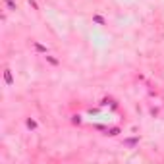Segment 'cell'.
<instances>
[{
    "mask_svg": "<svg viewBox=\"0 0 164 164\" xmlns=\"http://www.w3.org/2000/svg\"><path fill=\"white\" fill-rule=\"evenodd\" d=\"M108 135H118V129H116V128H112V129L108 131Z\"/></svg>",
    "mask_w": 164,
    "mask_h": 164,
    "instance_id": "ba28073f",
    "label": "cell"
},
{
    "mask_svg": "<svg viewBox=\"0 0 164 164\" xmlns=\"http://www.w3.org/2000/svg\"><path fill=\"white\" fill-rule=\"evenodd\" d=\"M25 124H27V128H29V129H35V128H37V122H35V120H31V118L25 122Z\"/></svg>",
    "mask_w": 164,
    "mask_h": 164,
    "instance_id": "277c9868",
    "label": "cell"
},
{
    "mask_svg": "<svg viewBox=\"0 0 164 164\" xmlns=\"http://www.w3.org/2000/svg\"><path fill=\"white\" fill-rule=\"evenodd\" d=\"M4 81H6V85H12V83H14V77H12V72H10V70L4 72Z\"/></svg>",
    "mask_w": 164,
    "mask_h": 164,
    "instance_id": "7a4b0ae2",
    "label": "cell"
},
{
    "mask_svg": "<svg viewBox=\"0 0 164 164\" xmlns=\"http://www.w3.org/2000/svg\"><path fill=\"white\" fill-rule=\"evenodd\" d=\"M6 6H8V10L15 12V2H14V0H6Z\"/></svg>",
    "mask_w": 164,
    "mask_h": 164,
    "instance_id": "5b68a950",
    "label": "cell"
},
{
    "mask_svg": "<svg viewBox=\"0 0 164 164\" xmlns=\"http://www.w3.org/2000/svg\"><path fill=\"white\" fill-rule=\"evenodd\" d=\"M93 19H95V22H97V23L104 25V18H102V15H93Z\"/></svg>",
    "mask_w": 164,
    "mask_h": 164,
    "instance_id": "8992f818",
    "label": "cell"
},
{
    "mask_svg": "<svg viewBox=\"0 0 164 164\" xmlns=\"http://www.w3.org/2000/svg\"><path fill=\"white\" fill-rule=\"evenodd\" d=\"M124 145L128 149H133V147L139 145V137H128V139H124Z\"/></svg>",
    "mask_w": 164,
    "mask_h": 164,
    "instance_id": "6da1fadb",
    "label": "cell"
},
{
    "mask_svg": "<svg viewBox=\"0 0 164 164\" xmlns=\"http://www.w3.org/2000/svg\"><path fill=\"white\" fill-rule=\"evenodd\" d=\"M33 49H35L37 52H43V54H46V46H43L41 43H37V41L33 43Z\"/></svg>",
    "mask_w": 164,
    "mask_h": 164,
    "instance_id": "3957f363",
    "label": "cell"
},
{
    "mask_svg": "<svg viewBox=\"0 0 164 164\" xmlns=\"http://www.w3.org/2000/svg\"><path fill=\"white\" fill-rule=\"evenodd\" d=\"M45 58H46V62H50L52 66H58V60H56V58H52V56H45Z\"/></svg>",
    "mask_w": 164,
    "mask_h": 164,
    "instance_id": "52a82bcc",
    "label": "cell"
}]
</instances>
